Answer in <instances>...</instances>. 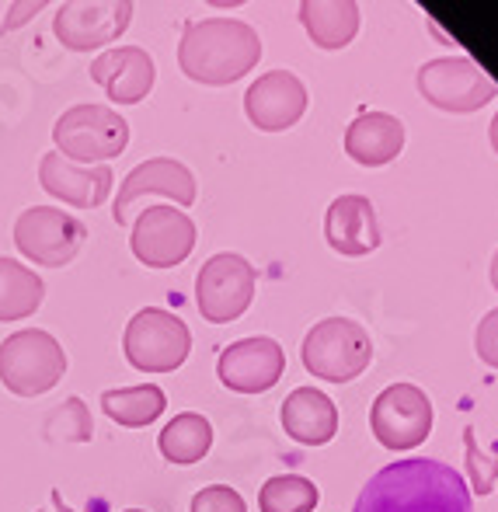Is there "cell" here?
<instances>
[{
  "label": "cell",
  "instance_id": "6da1fadb",
  "mask_svg": "<svg viewBox=\"0 0 498 512\" xmlns=\"http://www.w3.org/2000/svg\"><path fill=\"white\" fill-rule=\"evenodd\" d=\"M352 512H474L467 481L443 460L387 464L363 485Z\"/></svg>",
  "mask_w": 498,
  "mask_h": 512
},
{
  "label": "cell",
  "instance_id": "7a4b0ae2",
  "mask_svg": "<svg viewBox=\"0 0 498 512\" xmlns=\"http://www.w3.org/2000/svg\"><path fill=\"white\" fill-rule=\"evenodd\" d=\"M262 60V39L248 21L206 18L192 21L178 42V67L189 81L223 88L241 81Z\"/></svg>",
  "mask_w": 498,
  "mask_h": 512
},
{
  "label": "cell",
  "instance_id": "3957f363",
  "mask_svg": "<svg viewBox=\"0 0 498 512\" xmlns=\"http://www.w3.org/2000/svg\"><path fill=\"white\" fill-rule=\"evenodd\" d=\"M303 366L317 380L328 384H349L370 366L373 359V338L352 317H324L303 338Z\"/></svg>",
  "mask_w": 498,
  "mask_h": 512
},
{
  "label": "cell",
  "instance_id": "277c9868",
  "mask_svg": "<svg viewBox=\"0 0 498 512\" xmlns=\"http://www.w3.org/2000/svg\"><path fill=\"white\" fill-rule=\"evenodd\" d=\"M67 373V352L49 331L25 328L0 342V384L18 398L53 391Z\"/></svg>",
  "mask_w": 498,
  "mask_h": 512
},
{
  "label": "cell",
  "instance_id": "5b68a950",
  "mask_svg": "<svg viewBox=\"0 0 498 512\" xmlns=\"http://www.w3.org/2000/svg\"><path fill=\"white\" fill-rule=\"evenodd\" d=\"M53 143L60 157L95 168L129 147V122L108 105H74L56 119Z\"/></svg>",
  "mask_w": 498,
  "mask_h": 512
},
{
  "label": "cell",
  "instance_id": "8992f818",
  "mask_svg": "<svg viewBox=\"0 0 498 512\" xmlns=\"http://www.w3.org/2000/svg\"><path fill=\"white\" fill-rule=\"evenodd\" d=\"M122 349L129 366H136L140 373H175L192 352V331L171 310L143 307L129 317Z\"/></svg>",
  "mask_w": 498,
  "mask_h": 512
},
{
  "label": "cell",
  "instance_id": "52a82bcc",
  "mask_svg": "<svg viewBox=\"0 0 498 512\" xmlns=\"http://www.w3.org/2000/svg\"><path fill=\"white\" fill-rule=\"evenodd\" d=\"M258 286V272L237 251H216L202 262L196 276V304L199 314L213 324H230L251 307Z\"/></svg>",
  "mask_w": 498,
  "mask_h": 512
},
{
  "label": "cell",
  "instance_id": "ba28073f",
  "mask_svg": "<svg viewBox=\"0 0 498 512\" xmlns=\"http://www.w3.org/2000/svg\"><path fill=\"white\" fill-rule=\"evenodd\" d=\"M418 95L439 112L467 115L492 102L498 84L467 56H443L418 70Z\"/></svg>",
  "mask_w": 498,
  "mask_h": 512
},
{
  "label": "cell",
  "instance_id": "9c48e42d",
  "mask_svg": "<svg viewBox=\"0 0 498 512\" xmlns=\"http://www.w3.org/2000/svg\"><path fill=\"white\" fill-rule=\"evenodd\" d=\"M84 237H88L84 223L56 206H32L14 223L18 251L42 269H63L67 262H74Z\"/></svg>",
  "mask_w": 498,
  "mask_h": 512
},
{
  "label": "cell",
  "instance_id": "30bf717a",
  "mask_svg": "<svg viewBox=\"0 0 498 512\" xmlns=\"http://www.w3.org/2000/svg\"><path fill=\"white\" fill-rule=\"evenodd\" d=\"M129 248L136 262H143L147 269H175L196 248V223L171 203L147 206L136 216Z\"/></svg>",
  "mask_w": 498,
  "mask_h": 512
},
{
  "label": "cell",
  "instance_id": "8fae6325",
  "mask_svg": "<svg viewBox=\"0 0 498 512\" xmlns=\"http://www.w3.org/2000/svg\"><path fill=\"white\" fill-rule=\"evenodd\" d=\"M370 429L387 450H415L432 432V401L415 384H391L370 408Z\"/></svg>",
  "mask_w": 498,
  "mask_h": 512
},
{
  "label": "cell",
  "instance_id": "7c38bea8",
  "mask_svg": "<svg viewBox=\"0 0 498 512\" xmlns=\"http://www.w3.org/2000/svg\"><path fill=\"white\" fill-rule=\"evenodd\" d=\"M133 21L129 0H67L56 11L53 32L74 53H91L115 42Z\"/></svg>",
  "mask_w": 498,
  "mask_h": 512
},
{
  "label": "cell",
  "instance_id": "4fadbf2b",
  "mask_svg": "<svg viewBox=\"0 0 498 512\" xmlns=\"http://www.w3.org/2000/svg\"><path fill=\"white\" fill-rule=\"evenodd\" d=\"M147 196H164L178 209L192 206L196 203V175H192L182 161H175V157H150V161H140L126 175V182L119 185V196H115V203H112L115 223L133 220V206Z\"/></svg>",
  "mask_w": 498,
  "mask_h": 512
},
{
  "label": "cell",
  "instance_id": "5bb4252c",
  "mask_svg": "<svg viewBox=\"0 0 498 512\" xmlns=\"http://www.w3.org/2000/svg\"><path fill=\"white\" fill-rule=\"evenodd\" d=\"M283 370H286V352L269 335L241 338V342L227 345L220 352V363H216L220 384L237 394L272 391L279 384V377H283Z\"/></svg>",
  "mask_w": 498,
  "mask_h": 512
},
{
  "label": "cell",
  "instance_id": "9a60e30c",
  "mask_svg": "<svg viewBox=\"0 0 498 512\" xmlns=\"http://www.w3.org/2000/svg\"><path fill=\"white\" fill-rule=\"evenodd\" d=\"M244 112H248L251 126L262 133H283V129L297 126L307 112V88L290 70H269L248 88Z\"/></svg>",
  "mask_w": 498,
  "mask_h": 512
},
{
  "label": "cell",
  "instance_id": "2e32d148",
  "mask_svg": "<svg viewBox=\"0 0 498 512\" xmlns=\"http://www.w3.org/2000/svg\"><path fill=\"white\" fill-rule=\"evenodd\" d=\"M39 182H42V189L53 199H60V203H67L74 209H98L112 196L115 175L105 164L84 168V164H74L56 154V150H49L39 161Z\"/></svg>",
  "mask_w": 498,
  "mask_h": 512
},
{
  "label": "cell",
  "instance_id": "e0dca14e",
  "mask_svg": "<svg viewBox=\"0 0 498 512\" xmlns=\"http://www.w3.org/2000/svg\"><path fill=\"white\" fill-rule=\"evenodd\" d=\"M154 60L150 53H143L140 46H119L101 53L95 63H91V81L98 84L108 95V102L115 105H136L150 95L154 88Z\"/></svg>",
  "mask_w": 498,
  "mask_h": 512
},
{
  "label": "cell",
  "instance_id": "ac0fdd59",
  "mask_svg": "<svg viewBox=\"0 0 498 512\" xmlns=\"http://www.w3.org/2000/svg\"><path fill=\"white\" fill-rule=\"evenodd\" d=\"M324 237H328L331 251L345 258H363L370 251L380 248V223H377V209L366 196H338L328 206L324 216Z\"/></svg>",
  "mask_w": 498,
  "mask_h": 512
},
{
  "label": "cell",
  "instance_id": "d6986e66",
  "mask_svg": "<svg viewBox=\"0 0 498 512\" xmlns=\"http://www.w3.org/2000/svg\"><path fill=\"white\" fill-rule=\"evenodd\" d=\"M404 150V122L391 112H359L345 129V154L363 168H384Z\"/></svg>",
  "mask_w": 498,
  "mask_h": 512
},
{
  "label": "cell",
  "instance_id": "ffe728a7",
  "mask_svg": "<svg viewBox=\"0 0 498 512\" xmlns=\"http://www.w3.org/2000/svg\"><path fill=\"white\" fill-rule=\"evenodd\" d=\"M283 429L290 439L303 446H324L338 432V408L324 391L314 387H297L283 401Z\"/></svg>",
  "mask_w": 498,
  "mask_h": 512
},
{
  "label": "cell",
  "instance_id": "44dd1931",
  "mask_svg": "<svg viewBox=\"0 0 498 512\" xmlns=\"http://www.w3.org/2000/svg\"><path fill=\"white\" fill-rule=\"evenodd\" d=\"M300 21L317 49H345L359 32V4L356 0H303Z\"/></svg>",
  "mask_w": 498,
  "mask_h": 512
},
{
  "label": "cell",
  "instance_id": "7402d4cb",
  "mask_svg": "<svg viewBox=\"0 0 498 512\" xmlns=\"http://www.w3.org/2000/svg\"><path fill=\"white\" fill-rule=\"evenodd\" d=\"M157 446H161L164 460H171V464H178V467L199 464L209 453V446H213V425H209V418L199 415V411H182V415H175L161 429Z\"/></svg>",
  "mask_w": 498,
  "mask_h": 512
},
{
  "label": "cell",
  "instance_id": "603a6c76",
  "mask_svg": "<svg viewBox=\"0 0 498 512\" xmlns=\"http://www.w3.org/2000/svg\"><path fill=\"white\" fill-rule=\"evenodd\" d=\"M164 408H168V398L157 384L115 387V391L101 394V411L126 429H147L154 418L164 415Z\"/></svg>",
  "mask_w": 498,
  "mask_h": 512
},
{
  "label": "cell",
  "instance_id": "cb8c5ba5",
  "mask_svg": "<svg viewBox=\"0 0 498 512\" xmlns=\"http://www.w3.org/2000/svg\"><path fill=\"white\" fill-rule=\"evenodd\" d=\"M46 297V283L18 258H0V321H21L35 314Z\"/></svg>",
  "mask_w": 498,
  "mask_h": 512
},
{
  "label": "cell",
  "instance_id": "d4e9b609",
  "mask_svg": "<svg viewBox=\"0 0 498 512\" xmlns=\"http://www.w3.org/2000/svg\"><path fill=\"white\" fill-rule=\"evenodd\" d=\"M317 499V485L303 474H276L262 485L258 492V509L262 512H314Z\"/></svg>",
  "mask_w": 498,
  "mask_h": 512
},
{
  "label": "cell",
  "instance_id": "484cf974",
  "mask_svg": "<svg viewBox=\"0 0 498 512\" xmlns=\"http://www.w3.org/2000/svg\"><path fill=\"white\" fill-rule=\"evenodd\" d=\"M42 436H46L49 443H63V446L88 443V439L95 436V429H91L88 405H84L81 398L63 401L60 408H53L46 415V429H42Z\"/></svg>",
  "mask_w": 498,
  "mask_h": 512
},
{
  "label": "cell",
  "instance_id": "4316f807",
  "mask_svg": "<svg viewBox=\"0 0 498 512\" xmlns=\"http://www.w3.org/2000/svg\"><path fill=\"white\" fill-rule=\"evenodd\" d=\"M192 512H248L241 492L230 485H209L192 499Z\"/></svg>",
  "mask_w": 498,
  "mask_h": 512
},
{
  "label": "cell",
  "instance_id": "83f0119b",
  "mask_svg": "<svg viewBox=\"0 0 498 512\" xmlns=\"http://www.w3.org/2000/svg\"><path fill=\"white\" fill-rule=\"evenodd\" d=\"M464 439H467V467H471L474 488H478L481 495H488L495 488V481H498V457L488 460L485 453H481V446L474 443V429H467Z\"/></svg>",
  "mask_w": 498,
  "mask_h": 512
},
{
  "label": "cell",
  "instance_id": "f1b7e54d",
  "mask_svg": "<svg viewBox=\"0 0 498 512\" xmlns=\"http://www.w3.org/2000/svg\"><path fill=\"white\" fill-rule=\"evenodd\" d=\"M474 349H478L481 363H488L492 370H498V307L481 317L478 335H474Z\"/></svg>",
  "mask_w": 498,
  "mask_h": 512
},
{
  "label": "cell",
  "instance_id": "f546056e",
  "mask_svg": "<svg viewBox=\"0 0 498 512\" xmlns=\"http://www.w3.org/2000/svg\"><path fill=\"white\" fill-rule=\"evenodd\" d=\"M42 7H46V0H18V4H11V11H7V18H4L7 32H11V28H21L28 18H35Z\"/></svg>",
  "mask_w": 498,
  "mask_h": 512
},
{
  "label": "cell",
  "instance_id": "4dcf8cb0",
  "mask_svg": "<svg viewBox=\"0 0 498 512\" xmlns=\"http://www.w3.org/2000/svg\"><path fill=\"white\" fill-rule=\"evenodd\" d=\"M39 512H74L70 506H63L60 502V495H53V506H46V509H39Z\"/></svg>",
  "mask_w": 498,
  "mask_h": 512
},
{
  "label": "cell",
  "instance_id": "1f68e13d",
  "mask_svg": "<svg viewBox=\"0 0 498 512\" xmlns=\"http://www.w3.org/2000/svg\"><path fill=\"white\" fill-rule=\"evenodd\" d=\"M488 136H492V147H495V154H498V112H495V119H492V129H488Z\"/></svg>",
  "mask_w": 498,
  "mask_h": 512
},
{
  "label": "cell",
  "instance_id": "d6a6232c",
  "mask_svg": "<svg viewBox=\"0 0 498 512\" xmlns=\"http://www.w3.org/2000/svg\"><path fill=\"white\" fill-rule=\"evenodd\" d=\"M492 286L498 290V251H495V258H492Z\"/></svg>",
  "mask_w": 498,
  "mask_h": 512
},
{
  "label": "cell",
  "instance_id": "836d02e7",
  "mask_svg": "<svg viewBox=\"0 0 498 512\" xmlns=\"http://www.w3.org/2000/svg\"><path fill=\"white\" fill-rule=\"evenodd\" d=\"M122 512H147V509H122Z\"/></svg>",
  "mask_w": 498,
  "mask_h": 512
}]
</instances>
